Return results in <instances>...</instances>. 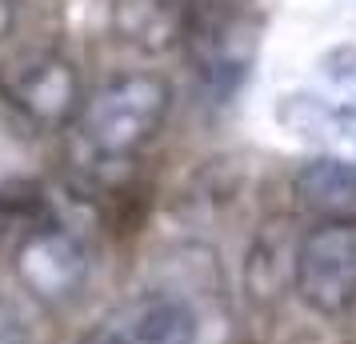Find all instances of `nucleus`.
<instances>
[{
	"label": "nucleus",
	"instance_id": "f257e3e1",
	"mask_svg": "<svg viewBox=\"0 0 356 344\" xmlns=\"http://www.w3.org/2000/svg\"><path fill=\"white\" fill-rule=\"evenodd\" d=\"M177 92L156 68H129L100 81L76 116V140L88 156L108 164H129L164 132Z\"/></svg>",
	"mask_w": 356,
	"mask_h": 344
},
{
	"label": "nucleus",
	"instance_id": "f03ea898",
	"mask_svg": "<svg viewBox=\"0 0 356 344\" xmlns=\"http://www.w3.org/2000/svg\"><path fill=\"white\" fill-rule=\"evenodd\" d=\"M180 52L200 92L212 104H228L252 76L260 52V20L232 0H188Z\"/></svg>",
	"mask_w": 356,
	"mask_h": 344
},
{
	"label": "nucleus",
	"instance_id": "7ed1b4c3",
	"mask_svg": "<svg viewBox=\"0 0 356 344\" xmlns=\"http://www.w3.org/2000/svg\"><path fill=\"white\" fill-rule=\"evenodd\" d=\"M84 97L81 68L60 49H20L0 60V100L40 132L76 129Z\"/></svg>",
	"mask_w": 356,
	"mask_h": 344
},
{
	"label": "nucleus",
	"instance_id": "20e7f679",
	"mask_svg": "<svg viewBox=\"0 0 356 344\" xmlns=\"http://www.w3.org/2000/svg\"><path fill=\"white\" fill-rule=\"evenodd\" d=\"M292 293L321 316L356 304V216H328L292 248Z\"/></svg>",
	"mask_w": 356,
	"mask_h": 344
},
{
	"label": "nucleus",
	"instance_id": "39448f33",
	"mask_svg": "<svg viewBox=\"0 0 356 344\" xmlns=\"http://www.w3.org/2000/svg\"><path fill=\"white\" fill-rule=\"evenodd\" d=\"M13 272L29 296L44 304H68L81 296L92 272V256L81 232H72L56 213H49L13 240Z\"/></svg>",
	"mask_w": 356,
	"mask_h": 344
},
{
	"label": "nucleus",
	"instance_id": "423d86ee",
	"mask_svg": "<svg viewBox=\"0 0 356 344\" xmlns=\"http://www.w3.org/2000/svg\"><path fill=\"white\" fill-rule=\"evenodd\" d=\"M196 312L172 293H148L116 312L88 344H196Z\"/></svg>",
	"mask_w": 356,
	"mask_h": 344
},
{
	"label": "nucleus",
	"instance_id": "0eeeda50",
	"mask_svg": "<svg viewBox=\"0 0 356 344\" xmlns=\"http://www.w3.org/2000/svg\"><path fill=\"white\" fill-rule=\"evenodd\" d=\"M184 17H188V0H108L113 36L140 56L180 49Z\"/></svg>",
	"mask_w": 356,
	"mask_h": 344
},
{
	"label": "nucleus",
	"instance_id": "6e6552de",
	"mask_svg": "<svg viewBox=\"0 0 356 344\" xmlns=\"http://www.w3.org/2000/svg\"><path fill=\"white\" fill-rule=\"evenodd\" d=\"M292 197L300 208L328 216H356V156L316 152L292 172Z\"/></svg>",
	"mask_w": 356,
	"mask_h": 344
},
{
	"label": "nucleus",
	"instance_id": "1a4fd4ad",
	"mask_svg": "<svg viewBox=\"0 0 356 344\" xmlns=\"http://www.w3.org/2000/svg\"><path fill=\"white\" fill-rule=\"evenodd\" d=\"M332 116H337L332 97L312 92V88L284 92V97L276 100V124L284 132H292L296 140L316 145L321 152H332Z\"/></svg>",
	"mask_w": 356,
	"mask_h": 344
},
{
	"label": "nucleus",
	"instance_id": "9d476101",
	"mask_svg": "<svg viewBox=\"0 0 356 344\" xmlns=\"http://www.w3.org/2000/svg\"><path fill=\"white\" fill-rule=\"evenodd\" d=\"M321 76L337 88V97H356V44H337L324 52Z\"/></svg>",
	"mask_w": 356,
	"mask_h": 344
},
{
	"label": "nucleus",
	"instance_id": "9b49d317",
	"mask_svg": "<svg viewBox=\"0 0 356 344\" xmlns=\"http://www.w3.org/2000/svg\"><path fill=\"white\" fill-rule=\"evenodd\" d=\"M24 4L29 0H0V49L17 36L20 20H24Z\"/></svg>",
	"mask_w": 356,
	"mask_h": 344
}]
</instances>
